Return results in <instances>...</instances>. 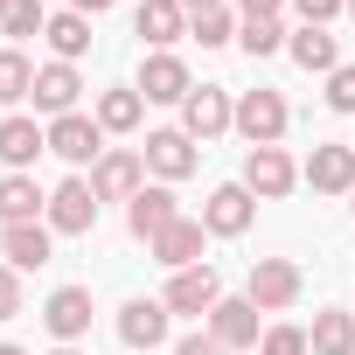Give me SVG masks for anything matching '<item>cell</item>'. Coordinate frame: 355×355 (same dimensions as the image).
Masks as SVG:
<instances>
[{"label": "cell", "instance_id": "52a82bcc", "mask_svg": "<svg viewBox=\"0 0 355 355\" xmlns=\"http://www.w3.org/2000/svg\"><path fill=\"white\" fill-rule=\"evenodd\" d=\"M146 105H182L189 91H196V77H189V63L182 56H167V49H153L146 63H139V84H132Z\"/></svg>", "mask_w": 355, "mask_h": 355}, {"label": "cell", "instance_id": "60d3db41", "mask_svg": "<svg viewBox=\"0 0 355 355\" xmlns=\"http://www.w3.org/2000/svg\"><path fill=\"white\" fill-rule=\"evenodd\" d=\"M56 355H77V348H56Z\"/></svg>", "mask_w": 355, "mask_h": 355}, {"label": "cell", "instance_id": "484cf974", "mask_svg": "<svg viewBox=\"0 0 355 355\" xmlns=\"http://www.w3.org/2000/svg\"><path fill=\"white\" fill-rule=\"evenodd\" d=\"M139 112H146L139 91H105V98H98V125H105V132H132Z\"/></svg>", "mask_w": 355, "mask_h": 355}, {"label": "cell", "instance_id": "7c38bea8", "mask_svg": "<svg viewBox=\"0 0 355 355\" xmlns=\"http://www.w3.org/2000/svg\"><path fill=\"white\" fill-rule=\"evenodd\" d=\"M216 300H223V279L209 265H189L167 279V313H216Z\"/></svg>", "mask_w": 355, "mask_h": 355}, {"label": "cell", "instance_id": "30bf717a", "mask_svg": "<svg viewBox=\"0 0 355 355\" xmlns=\"http://www.w3.org/2000/svg\"><path fill=\"white\" fill-rule=\"evenodd\" d=\"M300 182L313 196H355V146H313L306 167H300Z\"/></svg>", "mask_w": 355, "mask_h": 355}, {"label": "cell", "instance_id": "d4e9b609", "mask_svg": "<svg viewBox=\"0 0 355 355\" xmlns=\"http://www.w3.org/2000/svg\"><path fill=\"white\" fill-rule=\"evenodd\" d=\"M286 49H293V63H300V70H327V77L341 70V49H334V35H327V28H300Z\"/></svg>", "mask_w": 355, "mask_h": 355}, {"label": "cell", "instance_id": "83f0119b", "mask_svg": "<svg viewBox=\"0 0 355 355\" xmlns=\"http://www.w3.org/2000/svg\"><path fill=\"white\" fill-rule=\"evenodd\" d=\"M189 35H196L202 49H223V42L237 35V15H230V8H209V15H196V21H189Z\"/></svg>", "mask_w": 355, "mask_h": 355}, {"label": "cell", "instance_id": "f1b7e54d", "mask_svg": "<svg viewBox=\"0 0 355 355\" xmlns=\"http://www.w3.org/2000/svg\"><path fill=\"white\" fill-rule=\"evenodd\" d=\"M0 28H8L15 42H28V35H42V28H49V15H42V0H15V8H8V21H0Z\"/></svg>", "mask_w": 355, "mask_h": 355}, {"label": "cell", "instance_id": "7a4b0ae2", "mask_svg": "<svg viewBox=\"0 0 355 355\" xmlns=\"http://www.w3.org/2000/svg\"><path fill=\"white\" fill-rule=\"evenodd\" d=\"M42 216H49V230H56V237H84V230L98 223V189L84 182V174H70V182L49 196V209H42Z\"/></svg>", "mask_w": 355, "mask_h": 355}, {"label": "cell", "instance_id": "5bb4252c", "mask_svg": "<svg viewBox=\"0 0 355 355\" xmlns=\"http://www.w3.org/2000/svg\"><path fill=\"white\" fill-rule=\"evenodd\" d=\"M119 341L153 355V348L167 341V300H125V306H119Z\"/></svg>", "mask_w": 355, "mask_h": 355}, {"label": "cell", "instance_id": "1f68e13d", "mask_svg": "<svg viewBox=\"0 0 355 355\" xmlns=\"http://www.w3.org/2000/svg\"><path fill=\"white\" fill-rule=\"evenodd\" d=\"M327 105H334V112H355V63H341V70L327 77Z\"/></svg>", "mask_w": 355, "mask_h": 355}, {"label": "cell", "instance_id": "d6986e66", "mask_svg": "<svg viewBox=\"0 0 355 355\" xmlns=\"http://www.w3.org/2000/svg\"><path fill=\"white\" fill-rule=\"evenodd\" d=\"M35 153H49V125H35V119H0V160H8L15 174L21 167H35Z\"/></svg>", "mask_w": 355, "mask_h": 355}, {"label": "cell", "instance_id": "5b68a950", "mask_svg": "<svg viewBox=\"0 0 355 355\" xmlns=\"http://www.w3.org/2000/svg\"><path fill=\"white\" fill-rule=\"evenodd\" d=\"M300 286H306V279H300L293 258H258V265H251V306H258V313H286V306L300 300Z\"/></svg>", "mask_w": 355, "mask_h": 355}, {"label": "cell", "instance_id": "603a6c76", "mask_svg": "<svg viewBox=\"0 0 355 355\" xmlns=\"http://www.w3.org/2000/svg\"><path fill=\"white\" fill-rule=\"evenodd\" d=\"M306 348H313V355H355V313H341V306L313 313V334H306Z\"/></svg>", "mask_w": 355, "mask_h": 355}, {"label": "cell", "instance_id": "6da1fadb", "mask_svg": "<svg viewBox=\"0 0 355 355\" xmlns=\"http://www.w3.org/2000/svg\"><path fill=\"white\" fill-rule=\"evenodd\" d=\"M49 153H56V160H70V167H98V160H105V125H98V119H84V112L49 119Z\"/></svg>", "mask_w": 355, "mask_h": 355}, {"label": "cell", "instance_id": "4fadbf2b", "mask_svg": "<svg viewBox=\"0 0 355 355\" xmlns=\"http://www.w3.org/2000/svg\"><path fill=\"white\" fill-rule=\"evenodd\" d=\"M139 153H146V167L160 174V182H182V174H196V160H202V153H196V139H189L182 125H174V132H146V146H139Z\"/></svg>", "mask_w": 355, "mask_h": 355}, {"label": "cell", "instance_id": "9c48e42d", "mask_svg": "<svg viewBox=\"0 0 355 355\" xmlns=\"http://www.w3.org/2000/svg\"><path fill=\"white\" fill-rule=\"evenodd\" d=\"M91 189H98V202H132L139 189H146V153H105L98 167H91Z\"/></svg>", "mask_w": 355, "mask_h": 355}, {"label": "cell", "instance_id": "74e56055", "mask_svg": "<svg viewBox=\"0 0 355 355\" xmlns=\"http://www.w3.org/2000/svg\"><path fill=\"white\" fill-rule=\"evenodd\" d=\"M182 8H189V21H196V15H209V8H216V0H182Z\"/></svg>", "mask_w": 355, "mask_h": 355}, {"label": "cell", "instance_id": "8992f818", "mask_svg": "<svg viewBox=\"0 0 355 355\" xmlns=\"http://www.w3.org/2000/svg\"><path fill=\"white\" fill-rule=\"evenodd\" d=\"M293 182H300V167L286 160V146H251V153H244V189H251L258 202L293 196Z\"/></svg>", "mask_w": 355, "mask_h": 355}, {"label": "cell", "instance_id": "9a60e30c", "mask_svg": "<svg viewBox=\"0 0 355 355\" xmlns=\"http://www.w3.org/2000/svg\"><path fill=\"white\" fill-rule=\"evenodd\" d=\"M202 237H209V223H196V216H182V223H167L146 251L167 265V272H189V265H202Z\"/></svg>", "mask_w": 355, "mask_h": 355}, {"label": "cell", "instance_id": "277c9868", "mask_svg": "<svg viewBox=\"0 0 355 355\" xmlns=\"http://www.w3.org/2000/svg\"><path fill=\"white\" fill-rule=\"evenodd\" d=\"M286 119H293V112H286V98H279V91H265V84L237 98V132H244L251 146H279Z\"/></svg>", "mask_w": 355, "mask_h": 355}, {"label": "cell", "instance_id": "4316f807", "mask_svg": "<svg viewBox=\"0 0 355 355\" xmlns=\"http://www.w3.org/2000/svg\"><path fill=\"white\" fill-rule=\"evenodd\" d=\"M35 91V70H28V56L21 49H0V105H21Z\"/></svg>", "mask_w": 355, "mask_h": 355}, {"label": "cell", "instance_id": "7402d4cb", "mask_svg": "<svg viewBox=\"0 0 355 355\" xmlns=\"http://www.w3.org/2000/svg\"><path fill=\"white\" fill-rule=\"evenodd\" d=\"M139 35H146L153 49L182 42V35H189V8H182V0H139Z\"/></svg>", "mask_w": 355, "mask_h": 355}, {"label": "cell", "instance_id": "8fae6325", "mask_svg": "<svg viewBox=\"0 0 355 355\" xmlns=\"http://www.w3.org/2000/svg\"><path fill=\"white\" fill-rule=\"evenodd\" d=\"M251 216H258V196H251L244 182H223V189L202 202V223H209V237H244V230H251Z\"/></svg>", "mask_w": 355, "mask_h": 355}, {"label": "cell", "instance_id": "4dcf8cb0", "mask_svg": "<svg viewBox=\"0 0 355 355\" xmlns=\"http://www.w3.org/2000/svg\"><path fill=\"white\" fill-rule=\"evenodd\" d=\"M258 355H306V327H265Z\"/></svg>", "mask_w": 355, "mask_h": 355}, {"label": "cell", "instance_id": "ab89813d", "mask_svg": "<svg viewBox=\"0 0 355 355\" xmlns=\"http://www.w3.org/2000/svg\"><path fill=\"white\" fill-rule=\"evenodd\" d=\"M8 8H15V0H0V21H8Z\"/></svg>", "mask_w": 355, "mask_h": 355}, {"label": "cell", "instance_id": "b9f144b4", "mask_svg": "<svg viewBox=\"0 0 355 355\" xmlns=\"http://www.w3.org/2000/svg\"><path fill=\"white\" fill-rule=\"evenodd\" d=\"M348 15H355V0H348Z\"/></svg>", "mask_w": 355, "mask_h": 355}, {"label": "cell", "instance_id": "ffe728a7", "mask_svg": "<svg viewBox=\"0 0 355 355\" xmlns=\"http://www.w3.org/2000/svg\"><path fill=\"white\" fill-rule=\"evenodd\" d=\"M49 196L35 189V174H0V223H42Z\"/></svg>", "mask_w": 355, "mask_h": 355}, {"label": "cell", "instance_id": "836d02e7", "mask_svg": "<svg viewBox=\"0 0 355 355\" xmlns=\"http://www.w3.org/2000/svg\"><path fill=\"white\" fill-rule=\"evenodd\" d=\"M15 313H21V272L0 265V320H15Z\"/></svg>", "mask_w": 355, "mask_h": 355}, {"label": "cell", "instance_id": "d6a6232c", "mask_svg": "<svg viewBox=\"0 0 355 355\" xmlns=\"http://www.w3.org/2000/svg\"><path fill=\"white\" fill-rule=\"evenodd\" d=\"M293 8H300V21H306V28H327V21L348 8V0H293Z\"/></svg>", "mask_w": 355, "mask_h": 355}, {"label": "cell", "instance_id": "e0dca14e", "mask_svg": "<svg viewBox=\"0 0 355 355\" xmlns=\"http://www.w3.org/2000/svg\"><path fill=\"white\" fill-rule=\"evenodd\" d=\"M77 91H84V77H77L70 63H42L28 98H35V112H49V119H70V112H77Z\"/></svg>", "mask_w": 355, "mask_h": 355}, {"label": "cell", "instance_id": "f546056e", "mask_svg": "<svg viewBox=\"0 0 355 355\" xmlns=\"http://www.w3.org/2000/svg\"><path fill=\"white\" fill-rule=\"evenodd\" d=\"M237 42H244L251 56H279V49H286V28H279V21H244Z\"/></svg>", "mask_w": 355, "mask_h": 355}, {"label": "cell", "instance_id": "8d00e7d4", "mask_svg": "<svg viewBox=\"0 0 355 355\" xmlns=\"http://www.w3.org/2000/svg\"><path fill=\"white\" fill-rule=\"evenodd\" d=\"M70 8H77V15H105V8H112V0H70Z\"/></svg>", "mask_w": 355, "mask_h": 355}, {"label": "cell", "instance_id": "cb8c5ba5", "mask_svg": "<svg viewBox=\"0 0 355 355\" xmlns=\"http://www.w3.org/2000/svg\"><path fill=\"white\" fill-rule=\"evenodd\" d=\"M42 35H49L56 63H77V56L91 49V15H77V8H70V15H49V28H42Z\"/></svg>", "mask_w": 355, "mask_h": 355}, {"label": "cell", "instance_id": "2e32d148", "mask_svg": "<svg viewBox=\"0 0 355 355\" xmlns=\"http://www.w3.org/2000/svg\"><path fill=\"white\" fill-rule=\"evenodd\" d=\"M167 223H182V209H174V189H139V196L125 202V230H132L139 244H153Z\"/></svg>", "mask_w": 355, "mask_h": 355}, {"label": "cell", "instance_id": "e575fe53", "mask_svg": "<svg viewBox=\"0 0 355 355\" xmlns=\"http://www.w3.org/2000/svg\"><path fill=\"white\" fill-rule=\"evenodd\" d=\"M174 355H230L216 334H182V341H174Z\"/></svg>", "mask_w": 355, "mask_h": 355}, {"label": "cell", "instance_id": "3957f363", "mask_svg": "<svg viewBox=\"0 0 355 355\" xmlns=\"http://www.w3.org/2000/svg\"><path fill=\"white\" fill-rule=\"evenodd\" d=\"M230 125H237V105H230L223 84H202V91L182 98V132H189V139H216V132H230Z\"/></svg>", "mask_w": 355, "mask_h": 355}, {"label": "cell", "instance_id": "d590c367", "mask_svg": "<svg viewBox=\"0 0 355 355\" xmlns=\"http://www.w3.org/2000/svg\"><path fill=\"white\" fill-rule=\"evenodd\" d=\"M279 8H286V0H237L244 21H279Z\"/></svg>", "mask_w": 355, "mask_h": 355}, {"label": "cell", "instance_id": "ac0fdd59", "mask_svg": "<svg viewBox=\"0 0 355 355\" xmlns=\"http://www.w3.org/2000/svg\"><path fill=\"white\" fill-rule=\"evenodd\" d=\"M209 334H216L223 348H258L265 334H258V306H251V293H244V300H216Z\"/></svg>", "mask_w": 355, "mask_h": 355}, {"label": "cell", "instance_id": "44dd1931", "mask_svg": "<svg viewBox=\"0 0 355 355\" xmlns=\"http://www.w3.org/2000/svg\"><path fill=\"white\" fill-rule=\"evenodd\" d=\"M49 223H8V237H0V251H8V265L15 272H42L49 265Z\"/></svg>", "mask_w": 355, "mask_h": 355}, {"label": "cell", "instance_id": "f35d334b", "mask_svg": "<svg viewBox=\"0 0 355 355\" xmlns=\"http://www.w3.org/2000/svg\"><path fill=\"white\" fill-rule=\"evenodd\" d=\"M0 355H21V348H15V341H0Z\"/></svg>", "mask_w": 355, "mask_h": 355}, {"label": "cell", "instance_id": "ba28073f", "mask_svg": "<svg viewBox=\"0 0 355 355\" xmlns=\"http://www.w3.org/2000/svg\"><path fill=\"white\" fill-rule=\"evenodd\" d=\"M91 313H98V306H91V286H56V293H49V306H42V327L70 348V341H84V334H91Z\"/></svg>", "mask_w": 355, "mask_h": 355}]
</instances>
